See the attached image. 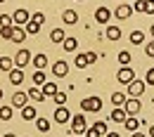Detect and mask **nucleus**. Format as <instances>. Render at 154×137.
<instances>
[{
  "label": "nucleus",
  "instance_id": "cd10ccee",
  "mask_svg": "<svg viewBox=\"0 0 154 137\" xmlns=\"http://www.w3.org/2000/svg\"><path fill=\"white\" fill-rule=\"evenodd\" d=\"M24 28H26V33H29V36H36V33L40 31V24H38V21H33V19H31L29 24H26V26H24Z\"/></svg>",
  "mask_w": 154,
  "mask_h": 137
},
{
  "label": "nucleus",
  "instance_id": "79ce46f5",
  "mask_svg": "<svg viewBox=\"0 0 154 137\" xmlns=\"http://www.w3.org/2000/svg\"><path fill=\"white\" fill-rule=\"evenodd\" d=\"M145 83H147V85H154V69H149V71H147V76H145Z\"/></svg>",
  "mask_w": 154,
  "mask_h": 137
},
{
  "label": "nucleus",
  "instance_id": "2f4dec72",
  "mask_svg": "<svg viewBox=\"0 0 154 137\" xmlns=\"http://www.w3.org/2000/svg\"><path fill=\"white\" fill-rule=\"evenodd\" d=\"M131 52H128V50H123V52H119V64H121V66H128V64H131Z\"/></svg>",
  "mask_w": 154,
  "mask_h": 137
},
{
  "label": "nucleus",
  "instance_id": "e433bc0d",
  "mask_svg": "<svg viewBox=\"0 0 154 137\" xmlns=\"http://www.w3.org/2000/svg\"><path fill=\"white\" fill-rule=\"evenodd\" d=\"M31 19L38 21L40 26H43V24H45V14H43V12H33V14H31Z\"/></svg>",
  "mask_w": 154,
  "mask_h": 137
},
{
  "label": "nucleus",
  "instance_id": "49530a36",
  "mask_svg": "<svg viewBox=\"0 0 154 137\" xmlns=\"http://www.w3.org/2000/svg\"><path fill=\"white\" fill-rule=\"evenodd\" d=\"M2 137H17V135H14V133H5Z\"/></svg>",
  "mask_w": 154,
  "mask_h": 137
},
{
  "label": "nucleus",
  "instance_id": "f704fd0d",
  "mask_svg": "<svg viewBox=\"0 0 154 137\" xmlns=\"http://www.w3.org/2000/svg\"><path fill=\"white\" fill-rule=\"evenodd\" d=\"M12 24H14V19L10 14H0V26H12Z\"/></svg>",
  "mask_w": 154,
  "mask_h": 137
},
{
  "label": "nucleus",
  "instance_id": "f257e3e1",
  "mask_svg": "<svg viewBox=\"0 0 154 137\" xmlns=\"http://www.w3.org/2000/svg\"><path fill=\"white\" fill-rule=\"evenodd\" d=\"M85 130H88L85 116H83V114H76V116H71V128H69V135H83Z\"/></svg>",
  "mask_w": 154,
  "mask_h": 137
},
{
  "label": "nucleus",
  "instance_id": "39448f33",
  "mask_svg": "<svg viewBox=\"0 0 154 137\" xmlns=\"http://www.w3.org/2000/svg\"><path fill=\"white\" fill-rule=\"evenodd\" d=\"M81 109L83 111H100L102 109V99L100 97H85L81 102Z\"/></svg>",
  "mask_w": 154,
  "mask_h": 137
},
{
  "label": "nucleus",
  "instance_id": "1a4fd4ad",
  "mask_svg": "<svg viewBox=\"0 0 154 137\" xmlns=\"http://www.w3.org/2000/svg\"><path fill=\"white\" fill-rule=\"evenodd\" d=\"M66 73H69V64H66L64 59H59V61L52 64V76H59V78H62V76H66Z\"/></svg>",
  "mask_w": 154,
  "mask_h": 137
},
{
  "label": "nucleus",
  "instance_id": "a878e982",
  "mask_svg": "<svg viewBox=\"0 0 154 137\" xmlns=\"http://www.w3.org/2000/svg\"><path fill=\"white\" fill-rule=\"evenodd\" d=\"M126 99H128V95H123V92H114V95H112V104H114V106H123Z\"/></svg>",
  "mask_w": 154,
  "mask_h": 137
},
{
  "label": "nucleus",
  "instance_id": "4468645a",
  "mask_svg": "<svg viewBox=\"0 0 154 137\" xmlns=\"http://www.w3.org/2000/svg\"><path fill=\"white\" fill-rule=\"evenodd\" d=\"M7 76H10V83H12V85H21V83H24V69H17V66H14Z\"/></svg>",
  "mask_w": 154,
  "mask_h": 137
},
{
  "label": "nucleus",
  "instance_id": "58836bf2",
  "mask_svg": "<svg viewBox=\"0 0 154 137\" xmlns=\"http://www.w3.org/2000/svg\"><path fill=\"white\" fill-rule=\"evenodd\" d=\"M145 14H154V0H145Z\"/></svg>",
  "mask_w": 154,
  "mask_h": 137
},
{
  "label": "nucleus",
  "instance_id": "de8ad7c7",
  "mask_svg": "<svg viewBox=\"0 0 154 137\" xmlns=\"http://www.w3.org/2000/svg\"><path fill=\"white\" fill-rule=\"evenodd\" d=\"M149 137H154V125H152V128H149Z\"/></svg>",
  "mask_w": 154,
  "mask_h": 137
},
{
  "label": "nucleus",
  "instance_id": "6e6552de",
  "mask_svg": "<svg viewBox=\"0 0 154 137\" xmlns=\"http://www.w3.org/2000/svg\"><path fill=\"white\" fill-rule=\"evenodd\" d=\"M71 121V114H69V109L66 106H57V111H55V123H69Z\"/></svg>",
  "mask_w": 154,
  "mask_h": 137
},
{
  "label": "nucleus",
  "instance_id": "473e14b6",
  "mask_svg": "<svg viewBox=\"0 0 154 137\" xmlns=\"http://www.w3.org/2000/svg\"><path fill=\"white\" fill-rule=\"evenodd\" d=\"M0 118H2V121H10V118H12V106H7V104L0 106Z\"/></svg>",
  "mask_w": 154,
  "mask_h": 137
},
{
  "label": "nucleus",
  "instance_id": "a19ab883",
  "mask_svg": "<svg viewBox=\"0 0 154 137\" xmlns=\"http://www.w3.org/2000/svg\"><path fill=\"white\" fill-rule=\"evenodd\" d=\"M145 55H147V57H154V40L145 45Z\"/></svg>",
  "mask_w": 154,
  "mask_h": 137
},
{
  "label": "nucleus",
  "instance_id": "412c9836",
  "mask_svg": "<svg viewBox=\"0 0 154 137\" xmlns=\"http://www.w3.org/2000/svg\"><path fill=\"white\" fill-rule=\"evenodd\" d=\"M62 47H64V52H74V50L78 47V40L66 36V38H64V43H62Z\"/></svg>",
  "mask_w": 154,
  "mask_h": 137
},
{
  "label": "nucleus",
  "instance_id": "b1692460",
  "mask_svg": "<svg viewBox=\"0 0 154 137\" xmlns=\"http://www.w3.org/2000/svg\"><path fill=\"white\" fill-rule=\"evenodd\" d=\"M123 125H126V130H131V133H135V130L140 128V121H137L135 116H128V118H126V123H123Z\"/></svg>",
  "mask_w": 154,
  "mask_h": 137
},
{
  "label": "nucleus",
  "instance_id": "f03ea898",
  "mask_svg": "<svg viewBox=\"0 0 154 137\" xmlns=\"http://www.w3.org/2000/svg\"><path fill=\"white\" fill-rule=\"evenodd\" d=\"M123 109L128 111V116H137V114L142 111V102H140V97H128V99H126V104H123Z\"/></svg>",
  "mask_w": 154,
  "mask_h": 137
},
{
  "label": "nucleus",
  "instance_id": "aec40b11",
  "mask_svg": "<svg viewBox=\"0 0 154 137\" xmlns=\"http://www.w3.org/2000/svg\"><path fill=\"white\" fill-rule=\"evenodd\" d=\"M29 99H33V102H43L45 95H43V90H40L38 85H33V88L29 90Z\"/></svg>",
  "mask_w": 154,
  "mask_h": 137
},
{
  "label": "nucleus",
  "instance_id": "0eeeda50",
  "mask_svg": "<svg viewBox=\"0 0 154 137\" xmlns=\"http://www.w3.org/2000/svg\"><path fill=\"white\" fill-rule=\"evenodd\" d=\"M145 88H147L145 80H133V83H128V95L131 97H140L145 92Z\"/></svg>",
  "mask_w": 154,
  "mask_h": 137
},
{
  "label": "nucleus",
  "instance_id": "c756f323",
  "mask_svg": "<svg viewBox=\"0 0 154 137\" xmlns=\"http://www.w3.org/2000/svg\"><path fill=\"white\" fill-rule=\"evenodd\" d=\"M43 95H45V97H48V95L55 97V95H57V85H55V83H45V85H43Z\"/></svg>",
  "mask_w": 154,
  "mask_h": 137
},
{
  "label": "nucleus",
  "instance_id": "423d86ee",
  "mask_svg": "<svg viewBox=\"0 0 154 137\" xmlns=\"http://www.w3.org/2000/svg\"><path fill=\"white\" fill-rule=\"evenodd\" d=\"M12 19H14V26H26V24L31 21V12H29V10H17V12L12 14Z\"/></svg>",
  "mask_w": 154,
  "mask_h": 137
},
{
  "label": "nucleus",
  "instance_id": "4c0bfd02",
  "mask_svg": "<svg viewBox=\"0 0 154 137\" xmlns=\"http://www.w3.org/2000/svg\"><path fill=\"white\" fill-rule=\"evenodd\" d=\"M133 12H145V0H135L133 2Z\"/></svg>",
  "mask_w": 154,
  "mask_h": 137
},
{
  "label": "nucleus",
  "instance_id": "ea45409f",
  "mask_svg": "<svg viewBox=\"0 0 154 137\" xmlns=\"http://www.w3.org/2000/svg\"><path fill=\"white\" fill-rule=\"evenodd\" d=\"M102 135V133H100V130H97L95 125H93V128H88V130H85V137H100Z\"/></svg>",
  "mask_w": 154,
  "mask_h": 137
},
{
  "label": "nucleus",
  "instance_id": "c85d7f7f",
  "mask_svg": "<svg viewBox=\"0 0 154 137\" xmlns=\"http://www.w3.org/2000/svg\"><path fill=\"white\" fill-rule=\"evenodd\" d=\"M36 128L40 133H50V121L48 118H36Z\"/></svg>",
  "mask_w": 154,
  "mask_h": 137
},
{
  "label": "nucleus",
  "instance_id": "72a5a7b5",
  "mask_svg": "<svg viewBox=\"0 0 154 137\" xmlns=\"http://www.w3.org/2000/svg\"><path fill=\"white\" fill-rule=\"evenodd\" d=\"M74 64H76L78 69H85V66H88V59H85V55H76Z\"/></svg>",
  "mask_w": 154,
  "mask_h": 137
},
{
  "label": "nucleus",
  "instance_id": "bb28decb",
  "mask_svg": "<svg viewBox=\"0 0 154 137\" xmlns=\"http://www.w3.org/2000/svg\"><path fill=\"white\" fill-rule=\"evenodd\" d=\"M12 33H14V24L12 26H0V38L12 40Z\"/></svg>",
  "mask_w": 154,
  "mask_h": 137
},
{
  "label": "nucleus",
  "instance_id": "603ef678",
  "mask_svg": "<svg viewBox=\"0 0 154 137\" xmlns=\"http://www.w3.org/2000/svg\"><path fill=\"white\" fill-rule=\"evenodd\" d=\"M78 2H83V0H78Z\"/></svg>",
  "mask_w": 154,
  "mask_h": 137
},
{
  "label": "nucleus",
  "instance_id": "6ab92c4d",
  "mask_svg": "<svg viewBox=\"0 0 154 137\" xmlns=\"http://www.w3.org/2000/svg\"><path fill=\"white\" fill-rule=\"evenodd\" d=\"M12 69H14V59H10V57H0V71L10 73Z\"/></svg>",
  "mask_w": 154,
  "mask_h": 137
},
{
  "label": "nucleus",
  "instance_id": "7ed1b4c3",
  "mask_svg": "<svg viewBox=\"0 0 154 137\" xmlns=\"http://www.w3.org/2000/svg\"><path fill=\"white\" fill-rule=\"evenodd\" d=\"M29 61H33V55H31V52H29L26 47H21L19 52L14 55V66H17V69H24V66H26Z\"/></svg>",
  "mask_w": 154,
  "mask_h": 137
},
{
  "label": "nucleus",
  "instance_id": "c03bdc74",
  "mask_svg": "<svg viewBox=\"0 0 154 137\" xmlns=\"http://www.w3.org/2000/svg\"><path fill=\"white\" fill-rule=\"evenodd\" d=\"M131 137H147V135H145V133H137V130H135V133H133Z\"/></svg>",
  "mask_w": 154,
  "mask_h": 137
},
{
  "label": "nucleus",
  "instance_id": "9b49d317",
  "mask_svg": "<svg viewBox=\"0 0 154 137\" xmlns=\"http://www.w3.org/2000/svg\"><path fill=\"white\" fill-rule=\"evenodd\" d=\"M26 104H29V92H14V95H12V106L24 109Z\"/></svg>",
  "mask_w": 154,
  "mask_h": 137
},
{
  "label": "nucleus",
  "instance_id": "3c124183",
  "mask_svg": "<svg viewBox=\"0 0 154 137\" xmlns=\"http://www.w3.org/2000/svg\"><path fill=\"white\" fill-rule=\"evenodd\" d=\"M76 137H83V135H76Z\"/></svg>",
  "mask_w": 154,
  "mask_h": 137
},
{
  "label": "nucleus",
  "instance_id": "c9c22d12",
  "mask_svg": "<svg viewBox=\"0 0 154 137\" xmlns=\"http://www.w3.org/2000/svg\"><path fill=\"white\" fill-rule=\"evenodd\" d=\"M55 104H57V106H64V104H66V95H64V92H57V95H55Z\"/></svg>",
  "mask_w": 154,
  "mask_h": 137
},
{
  "label": "nucleus",
  "instance_id": "7c9ffc66",
  "mask_svg": "<svg viewBox=\"0 0 154 137\" xmlns=\"http://www.w3.org/2000/svg\"><path fill=\"white\" fill-rule=\"evenodd\" d=\"M131 43H133V45H142V43H145V33H142V31H133V33H131Z\"/></svg>",
  "mask_w": 154,
  "mask_h": 137
},
{
  "label": "nucleus",
  "instance_id": "dca6fc26",
  "mask_svg": "<svg viewBox=\"0 0 154 137\" xmlns=\"http://www.w3.org/2000/svg\"><path fill=\"white\" fill-rule=\"evenodd\" d=\"M62 19H64L66 26H74V24L78 21V14L74 12V10H64V12H62Z\"/></svg>",
  "mask_w": 154,
  "mask_h": 137
},
{
  "label": "nucleus",
  "instance_id": "5701e85b",
  "mask_svg": "<svg viewBox=\"0 0 154 137\" xmlns=\"http://www.w3.org/2000/svg\"><path fill=\"white\" fill-rule=\"evenodd\" d=\"M64 38H66V33H64V31H62V28H52V33H50V40H52V43H64Z\"/></svg>",
  "mask_w": 154,
  "mask_h": 137
},
{
  "label": "nucleus",
  "instance_id": "4be33fe9",
  "mask_svg": "<svg viewBox=\"0 0 154 137\" xmlns=\"http://www.w3.org/2000/svg\"><path fill=\"white\" fill-rule=\"evenodd\" d=\"M33 66L45 71V66H48V55H43V52H40V55H36V57H33Z\"/></svg>",
  "mask_w": 154,
  "mask_h": 137
},
{
  "label": "nucleus",
  "instance_id": "864d4df0",
  "mask_svg": "<svg viewBox=\"0 0 154 137\" xmlns=\"http://www.w3.org/2000/svg\"><path fill=\"white\" fill-rule=\"evenodd\" d=\"M0 2H5V0H0Z\"/></svg>",
  "mask_w": 154,
  "mask_h": 137
},
{
  "label": "nucleus",
  "instance_id": "9d476101",
  "mask_svg": "<svg viewBox=\"0 0 154 137\" xmlns=\"http://www.w3.org/2000/svg\"><path fill=\"white\" fill-rule=\"evenodd\" d=\"M126 118H128V111L121 106H114V111L109 114V121H114V123H126Z\"/></svg>",
  "mask_w": 154,
  "mask_h": 137
},
{
  "label": "nucleus",
  "instance_id": "2eb2a0df",
  "mask_svg": "<svg viewBox=\"0 0 154 137\" xmlns=\"http://www.w3.org/2000/svg\"><path fill=\"white\" fill-rule=\"evenodd\" d=\"M21 118H24V121H36V118H38V111H36L31 104H26V106L21 109Z\"/></svg>",
  "mask_w": 154,
  "mask_h": 137
},
{
  "label": "nucleus",
  "instance_id": "393cba45",
  "mask_svg": "<svg viewBox=\"0 0 154 137\" xmlns=\"http://www.w3.org/2000/svg\"><path fill=\"white\" fill-rule=\"evenodd\" d=\"M45 83H48V80H45V71H43V69H36V73H33V85H45Z\"/></svg>",
  "mask_w": 154,
  "mask_h": 137
},
{
  "label": "nucleus",
  "instance_id": "ddd939ff",
  "mask_svg": "<svg viewBox=\"0 0 154 137\" xmlns=\"http://www.w3.org/2000/svg\"><path fill=\"white\" fill-rule=\"evenodd\" d=\"M109 17H112V12H109L107 7H97L95 10V21L97 24H109Z\"/></svg>",
  "mask_w": 154,
  "mask_h": 137
},
{
  "label": "nucleus",
  "instance_id": "f8f14e48",
  "mask_svg": "<svg viewBox=\"0 0 154 137\" xmlns=\"http://www.w3.org/2000/svg\"><path fill=\"white\" fill-rule=\"evenodd\" d=\"M114 14H116V19H128L133 14V5H119L114 10Z\"/></svg>",
  "mask_w": 154,
  "mask_h": 137
},
{
  "label": "nucleus",
  "instance_id": "f3484780",
  "mask_svg": "<svg viewBox=\"0 0 154 137\" xmlns=\"http://www.w3.org/2000/svg\"><path fill=\"white\" fill-rule=\"evenodd\" d=\"M104 38H107V40H119V38H121V28H119V26H107Z\"/></svg>",
  "mask_w": 154,
  "mask_h": 137
},
{
  "label": "nucleus",
  "instance_id": "a211bd4d",
  "mask_svg": "<svg viewBox=\"0 0 154 137\" xmlns=\"http://www.w3.org/2000/svg\"><path fill=\"white\" fill-rule=\"evenodd\" d=\"M29 33H26V28L24 26H14V33H12V43H24Z\"/></svg>",
  "mask_w": 154,
  "mask_h": 137
},
{
  "label": "nucleus",
  "instance_id": "37998d69",
  "mask_svg": "<svg viewBox=\"0 0 154 137\" xmlns=\"http://www.w3.org/2000/svg\"><path fill=\"white\" fill-rule=\"evenodd\" d=\"M85 59H88V64H95L97 61V52H85Z\"/></svg>",
  "mask_w": 154,
  "mask_h": 137
},
{
  "label": "nucleus",
  "instance_id": "8fccbe9b",
  "mask_svg": "<svg viewBox=\"0 0 154 137\" xmlns=\"http://www.w3.org/2000/svg\"><path fill=\"white\" fill-rule=\"evenodd\" d=\"M2 95H5V92H2V90H0V99H2Z\"/></svg>",
  "mask_w": 154,
  "mask_h": 137
},
{
  "label": "nucleus",
  "instance_id": "09e8293b",
  "mask_svg": "<svg viewBox=\"0 0 154 137\" xmlns=\"http://www.w3.org/2000/svg\"><path fill=\"white\" fill-rule=\"evenodd\" d=\"M149 33H152V36H154V24H152V28H149Z\"/></svg>",
  "mask_w": 154,
  "mask_h": 137
},
{
  "label": "nucleus",
  "instance_id": "a18cd8bd",
  "mask_svg": "<svg viewBox=\"0 0 154 137\" xmlns=\"http://www.w3.org/2000/svg\"><path fill=\"white\" fill-rule=\"evenodd\" d=\"M107 137H121L119 133H107Z\"/></svg>",
  "mask_w": 154,
  "mask_h": 137
},
{
  "label": "nucleus",
  "instance_id": "20e7f679",
  "mask_svg": "<svg viewBox=\"0 0 154 137\" xmlns=\"http://www.w3.org/2000/svg\"><path fill=\"white\" fill-rule=\"evenodd\" d=\"M116 78H119V83L128 85V83H133V80H135V71L131 69V66H121L119 73H116Z\"/></svg>",
  "mask_w": 154,
  "mask_h": 137
}]
</instances>
